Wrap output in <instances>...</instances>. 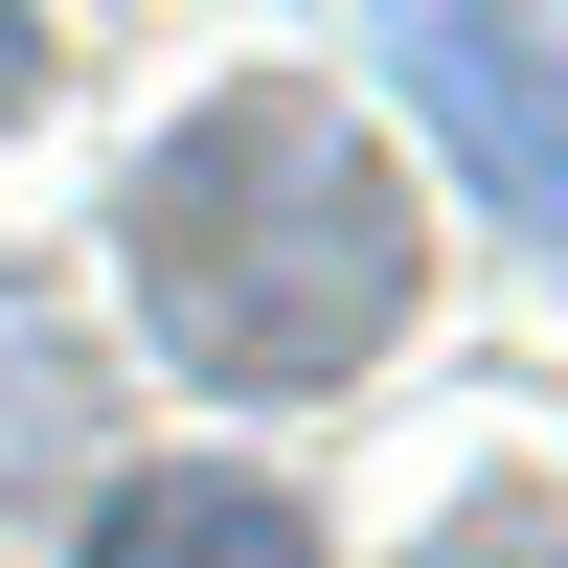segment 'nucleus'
Segmentation results:
<instances>
[{"label": "nucleus", "mask_w": 568, "mask_h": 568, "mask_svg": "<svg viewBox=\"0 0 568 568\" xmlns=\"http://www.w3.org/2000/svg\"><path fill=\"white\" fill-rule=\"evenodd\" d=\"M114 296L205 409H318L433 318V227H409V160L364 136L342 69H227L114 182Z\"/></svg>", "instance_id": "obj_1"}, {"label": "nucleus", "mask_w": 568, "mask_h": 568, "mask_svg": "<svg viewBox=\"0 0 568 568\" xmlns=\"http://www.w3.org/2000/svg\"><path fill=\"white\" fill-rule=\"evenodd\" d=\"M364 45L409 69V114L478 160V205L568 251V0H364Z\"/></svg>", "instance_id": "obj_2"}, {"label": "nucleus", "mask_w": 568, "mask_h": 568, "mask_svg": "<svg viewBox=\"0 0 568 568\" xmlns=\"http://www.w3.org/2000/svg\"><path fill=\"white\" fill-rule=\"evenodd\" d=\"M91 568H342L296 524L273 478H227V455H182V478H114V524H91Z\"/></svg>", "instance_id": "obj_3"}, {"label": "nucleus", "mask_w": 568, "mask_h": 568, "mask_svg": "<svg viewBox=\"0 0 568 568\" xmlns=\"http://www.w3.org/2000/svg\"><path fill=\"white\" fill-rule=\"evenodd\" d=\"M69 433H91L69 318H45V296H0V478H69Z\"/></svg>", "instance_id": "obj_4"}, {"label": "nucleus", "mask_w": 568, "mask_h": 568, "mask_svg": "<svg viewBox=\"0 0 568 568\" xmlns=\"http://www.w3.org/2000/svg\"><path fill=\"white\" fill-rule=\"evenodd\" d=\"M23 91H45V0H0V114H23Z\"/></svg>", "instance_id": "obj_5"}]
</instances>
